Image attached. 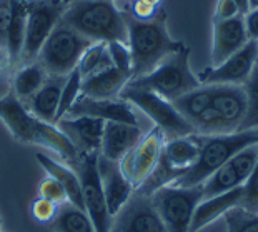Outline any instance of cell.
<instances>
[{"mask_svg":"<svg viewBox=\"0 0 258 232\" xmlns=\"http://www.w3.org/2000/svg\"><path fill=\"white\" fill-rule=\"evenodd\" d=\"M212 107L220 115L227 134L241 129L248 110V99L243 85H213Z\"/></svg>","mask_w":258,"mask_h":232,"instance_id":"obj_15","label":"cell"},{"mask_svg":"<svg viewBox=\"0 0 258 232\" xmlns=\"http://www.w3.org/2000/svg\"><path fill=\"white\" fill-rule=\"evenodd\" d=\"M248 5H250V10L258 9V0H248ZM250 10H248V12H250Z\"/></svg>","mask_w":258,"mask_h":232,"instance_id":"obj_44","label":"cell"},{"mask_svg":"<svg viewBox=\"0 0 258 232\" xmlns=\"http://www.w3.org/2000/svg\"><path fill=\"white\" fill-rule=\"evenodd\" d=\"M110 232H137L135 229H132L128 224L122 222L120 219L113 217L112 220V227H110Z\"/></svg>","mask_w":258,"mask_h":232,"instance_id":"obj_41","label":"cell"},{"mask_svg":"<svg viewBox=\"0 0 258 232\" xmlns=\"http://www.w3.org/2000/svg\"><path fill=\"white\" fill-rule=\"evenodd\" d=\"M258 62V42L248 40L238 52L218 65H210L199 74L203 85H245Z\"/></svg>","mask_w":258,"mask_h":232,"instance_id":"obj_11","label":"cell"},{"mask_svg":"<svg viewBox=\"0 0 258 232\" xmlns=\"http://www.w3.org/2000/svg\"><path fill=\"white\" fill-rule=\"evenodd\" d=\"M53 232H95L90 217L84 209L65 202L58 207L50 224Z\"/></svg>","mask_w":258,"mask_h":232,"instance_id":"obj_28","label":"cell"},{"mask_svg":"<svg viewBox=\"0 0 258 232\" xmlns=\"http://www.w3.org/2000/svg\"><path fill=\"white\" fill-rule=\"evenodd\" d=\"M245 27V15H237L228 20L213 22L212 30V65L222 64L230 55L238 52L248 42Z\"/></svg>","mask_w":258,"mask_h":232,"instance_id":"obj_18","label":"cell"},{"mask_svg":"<svg viewBox=\"0 0 258 232\" xmlns=\"http://www.w3.org/2000/svg\"><path fill=\"white\" fill-rule=\"evenodd\" d=\"M57 204H53L50 201H47V199H42V197H37L34 202H32V207H30V212L34 215V219L37 222L40 224H50L53 217H55V214L58 211Z\"/></svg>","mask_w":258,"mask_h":232,"instance_id":"obj_37","label":"cell"},{"mask_svg":"<svg viewBox=\"0 0 258 232\" xmlns=\"http://www.w3.org/2000/svg\"><path fill=\"white\" fill-rule=\"evenodd\" d=\"M243 87L246 92V99H248V110H246L245 120L240 130L258 129V62Z\"/></svg>","mask_w":258,"mask_h":232,"instance_id":"obj_33","label":"cell"},{"mask_svg":"<svg viewBox=\"0 0 258 232\" xmlns=\"http://www.w3.org/2000/svg\"><path fill=\"white\" fill-rule=\"evenodd\" d=\"M95 117L103 122H123L140 125L134 106L123 99H90L80 96L65 117Z\"/></svg>","mask_w":258,"mask_h":232,"instance_id":"obj_14","label":"cell"},{"mask_svg":"<svg viewBox=\"0 0 258 232\" xmlns=\"http://www.w3.org/2000/svg\"><path fill=\"white\" fill-rule=\"evenodd\" d=\"M165 142L167 139L163 135V132L158 127L153 125L147 134H144L140 142L118 162L125 177L134 184L135 189L155 169V165L162 157V151Z\"/></svg>","mask_w":258,"mask_h":232,"instance_id":"obj_12","label":"cell"},{"mask_svg":"<svg viewBox=\"0 0 258 232\" xmlns=\"http://www.w3.org/2000/svg\"><path fill=\"white\" fill-rule=\"evenodd\" d=\"M245 27L250 40L258 42V9L250 10L248 14H245Z\"/></svg>","mask_w":258,"mask_h":232,"instance_id":"obj_40","label":"cell"},{"mask_svg":"<svg viewBox=\"0 0 258 232\" xmlns=\"http://www.w3.org/2000/svg\"><path fill=\"white\" fill-rule=\"evenodd\" d=\"M89 38L60 20L53 32L43 43L37 62L42 65L48 75L67 77L77 69L82 55L92 45Z\"/></svg>","mask_w":258,"mask_h":232,"instance_id":"obj_6","label":"cell"},{"mask_svg":"<svg viewBox=\"0 0 258 232\" xmlns=\"http://www.w3.org/2000/svg\"><path fill=\"white\" fill-rule=\"evenodd\" d=\"M199 154H200L199 134L170 139L165 142L163 151H162L163 159H165L172 167L183 170V172H186V170L195 164Z\"/></svg>","mask_w":258,"mask_h":232,"instance_id":"obj_25","label":"cell"},{"mask_svg":"<svg viewBox=\"0 0 258 232\" xmlns=\"http://www.w3.org/2000/svg\"><path fill=\"white\" fill-rule=\"evenodd\" d=\"M80 90H82V77L79 74V70L75 69L72 74L67 75V79H65V84L62 87V94H60V104H58V112H57V122L69 114V110L72 109L75 101L80 97Z\"/></svg>","mask_w":258,"mask_h":232,"instance_id":"obj_32","label":"cell"},{"mask_svg":"<svg viewBox=\"0 0 258 232\" xmlns=\"http://www.w3.org/2000/svg\"><path fill=\"white\" fill-rule=\"evenodd\" d=\"M10 20H12V0H0V45L4 49H7Z\"/></svg>","mask_w":258,"mask_h":232,"instance_id":"obj_38","label":"cell"},{"mask_svg":"<svg viewBox=\"0 0 258 232\" xmlns=\"http://www.w3.org/2000/svg\"><path fill=\"white\" fill-rule=\"evenodd\" d=\"M212 97H213V85L202 84L200 87H197V89L190 90L185 96L178 97L177 101H173V106L191 124L203 110H207L212 106Z\"/></svg>","mask_w":258,"mask_h":232,"instance_id":"obj_29","label":"cell"},{"mask_svg":"<svg viewBox=\"0 0 258 232\" xmlns=\"http://www.w3.org/2000/svg\"><path fill=\"white\" fill-rule=\"evenodd\" d=\"M108 54H110L113 67L125 72L132 77V54L127 43L123 42H108Z\"/></svg>","mask_w":258,"mask_h":232,"instance_id":"obj_34","label":"cell"},{"mask_svg":"<svg viewBox=\"0 0 258 232\" xmlns=\"http://www.w3.org/2000/svg\"><path fill=\"white\" fill-rule=\"evenodd\" d=\"M227 232H258V212H248L241 206L223 215Z\"/></svg>","mask_w":258,"mask_h":232,"instance_id":"obj_31","label":"cell"},{"mask_svg":"<svg viewBox=\"0 0 258 232\" xmlns=\"http://www.w3.org/2000/svg\"><path fill=\"white\" fill-rule=\"evenodd\" d=\"M132 77L117 67H108L105 70L93 74L82 80L80 96L90 99H118L120 92L128 84Z\"/></svg>","mask_w":258,"mask_h":232,"instance_id":"obj_22","label":"cell"},{"mask_svg":"<svg viewBox=\"0 0 258 232\" xmlns=\"http://www.w3.org/2000/svg\"><path fill=\"white\" fill-rule=\"evenodd\" d=\"M77 169H79V177L82 182L84 209L90 217L95 232H110L113 217L108 212L100 174H98V154L82 156Z\"/></svg>","mask_w":258,"mask_h":232,"instance_id":"obj_10","label":"cell"},{"mask_svg":"<svg viewBox=\"0 0 258 232\" xmlns=\"http://www.w3.org/2000/svg\"><path fill=\"white\" fill-rule=\"evenodd\" d=\"M38 197L47 199V201L57 204V206H62V204L69 202L62 184L53 177H50V175H48L47 179H43L40 182V185H38Z\"/></svg>","mask_w":258,"mask_h":232,"instance_id":"obj_36","label":"cell"},{"mask_svg":"<svg viewBox=\"0 0 258 232\" xmlns=\"http://www.w3.org/2000/svg\"><path fill=\"white\" fill-rule=\"evenodd\" d=\"M48 79V74L40 64L30 62L24 64L22 69L17 70V74L14 77V94L15 97L22 102H29L32 96L45 84V80Z\"/></svg>","mask_w":258,"mask_h":232,"instance_id":"obj_27","label":"cell"},{"mask_svg":"<svg viewBox=\"0 0 258 232\" xmlns=\"http://www.w3.org/2000/svg\"><path fill=\"white\" fill-rule=\"evenodd\" d=\"M62 22L90 42L127 43L125 14L113 0H77L65 5Z\"/></svg>","mask_w":258,"mask_h":232,"instance_id":"obj_3","label":"cell"},{"mask_svg":"<svg viewBox=\"0 0 258 232\" xmlns=\"http://www.w3.org/2000/svg\"><path fill=\"white\" fill-rule=\"evenodd\" d=\"M241 207L248 212H258V161L253 170L248 175V179L243 184V199H241Z\"/></svg>","mask_w":258,"mask_h":232,"instance_id":"obj_35","label":"cell"},{"mask_svg":"<svg viewBox=\"0 0 258 232\" xmlns=\"http://www.w3.org/2000/svg\"><path fill=\"white\" fill-rule=\"evenodd\" d=\"M200 154L195 164L186 170L175 185L180 187H194L203 184L215 170L223 165L235 154L243 151L251 144H258V129L237 130L232 134L220 135H200Z\"/></svg>","mask_w":258,"mask_h":232,"instance_id":"obj_4","label":"cell"},{"mask_svg":"<svg viewBox=\"0 0 258 232\" xmlns=\"http://www.w3.org/2000/svg\"><path fill=\"white\" fill-rule=\"evenodd\" d=\"M233 2H235V5L238 7V10H240V14H241V15L248 14V10H250L248 0H233Z\"/></svg>","mask_w":258,"mask_h":232,"instance_id":"obj_42","label":"cell"},{"mask_svg":"<svg viewBox=\"0 0 258 232\" xmlns=\"http://www.w3.org/2000/svg\"><path fill=\"white\" fill-rule=\"evenodd\" d=\"M152 202L165 222L168 232H190L191 217L203 199V187L165 185L152 194Z\"/></svg>","mask_w":258,"mask_h":232,"instance_id":"obj_8","label":"cell"},{"mask_svg":"<svg viewBox=\"0 0 258 232\" xmlns=\"http://www.w3.org/2000/svg\"><path fill=\"white\" fill-rule=\"evenodd\" d=\"M0 120L17 141L45 147L70 165H79L80 154L57 124L37 119L14 92L0 97Z\"/></svg>","mask_w":258,"mask_h":232,"instance_id":"obj_1","label":"cell"},{"mask_svg":"<svg viewBox=\"0 0 258 232\" xmlns=\"http://www.w3.org/2000/svg\"><path fill=\"white\" fill-rule=\"evenodd\" d=\"M258 161V144L245 147L243 151L235 154L223 165H220L210 177L202 184L203 199L212 197L222 192H228L232 189L241 187L248 179Z\"/></svg>","mask_w":258,"mask_h":232,"instance_id":"obj_13","label":"cell"},{"mask_svg":"<svg viewBox=\"0 0 258 232\" xmlns=\"http://www.w3.org/2000/svg\"><path fill=\"white\" fill-rule=\"evenodd\" d=\"M115 217L128 224L137 232H168L165 222L153 206L152 197L140 196L137 192H134L130 201Z\"/></svg>","mask_w":258,"mask_h":232,"instance_id":"obj_19","label":"cell"},{"mask_svg":"<svg viewBox=\"0 0 258 232\" xmlns=\"http://www.w3.org/2000/svg\"><path fill=\"white\" fill-rule=\"evenodd\" d=\"M27 14H29V0H12V20L7 37V60L10 65L20 62L22 47H24Z\"/></svg>","mask_w":258,"mask_h":232,"instance_id":"obj_26","label":"cell"},{"mask_svg":"<svg viewBox=\"0 0 258 232\" xmlns=\"http://www.w3.org/2000/svg\"><path fill=\"white\" fill-rule=\"evenodd\" d=\"M35 157H37L38 164H40L43 167V170L47 172V175H50V177H53L62 184L65 194H67L69 202L74 204V206H77V207L84 209V196H82V182H80L79 174L70 167H67L65 164L58 162L52 157H48L47 154L37 152Z\"/></svg>","mask_w":258,"mask_h":232,"instance_id":"obj_24","label":"cell"},{"mask_svg":"<svg viewBox=\"0 0 258 232\" xmlns=\"http://www.w3.org/2000/svg\"><path fill=\"white\" fill-rule=\"evenodd\" d=\"M5 62H9V60H7V52H5V49L0 45V67H2Z\"/></svg>","mask_w":258,"mask_h":232,"instance_id":"obj_43","label":"cell"},{"mask_svg":"<svg viewBox=\"0 0 258 232\" xmlns=\"http://www.w3.org/2000/svg\"><path fill=\"white\" fill-rule=\"evenodd\" d=\"M67 77H53L48 75L40 89H38L32 99L29 101V109L37 119L43 120V122H57V112L60 104V94H62V87L65 84Z\"/></svg>","mask_w":258,"mask_h":232,"instance_id":"obj_23","label":"cell"},{"mask_svg":"<svg viewBox=\"0 0 258 232\" xmlns=\"http://www.w3.org/2000/svg\"><path fill=\"white\" fill-rule=\"evenodd\" d=\"M63 10L65 4L60 0H32L29 2L24 47H22L20 54L22 64L35 62L48 35L62 20Z\"/></svg>","mask_w":258,"mask_h":232,"instance_id":"obj_9","label":"cell"},{"mask_svg":"<svg viewBox=\"0 0 258 232\" xmlns=\"http://www.w3.org/2000/svg\"><path fill=\"white\" fill-rule=\"evenodd\" d=\"M112 65L113 64H112L110 54H108L107 42H93L84 52V55H82L80 62L77 65V70H79L82 80H84L87 77L112 67Z\"/></svg>","mask_w":258,"mask_h":232,"instance_id":"obj_30","label":"cell"},{"mask_svg":"<svg viewBox=\"0 0 258 232\" xmlns=\"http://www.w3.org/2000/svg\"><path fill=\"white\" fill-rule=\"evenodd\" d=\"M120 99H123L134 107L142 110L155 124V127L163 132L167 141L197 134L194 125L175 109L173 102L160 97L155 92L127 84L123 87V90L120 92Z\"/></svg>","mask_w":258,"mask_h":232,"instance_id":"obj_7","label":"cell"},{"mask_svg":"<svg viewBox=\"0 0 258 232\" xmlns=\"http://www.w3.org/2000/svg\"><path fill=\"white\" fill-rule=\"evenodd\" d=\"M128 84L155 92L170 102L202 85L199 75H195L190 67V51L185 45L170 54L150 74L132 79Z\"/></svg>","mask_w":258,"mask_h":232,"instance_id":"obj_5","label":"cell"},{"mask_svg":"<svg viewBox=\"0 0 258 232\" xmlns=\"http://www.w3.org/2000/svg\"><path fill=\"white\" fill-rule=\"evenodd\" d=\"M62 4H65V5H69V4H72V2H77V0H60Z\"/></svg>","mask_w":258,"mask_h":232,"instance_id":"obj_45","label":"cell"},{"mask_svg":"<svg viewBox=\"0 0 258 232\" xmlns=\"http://www.w3.org/2000/svg\"><path fill=\"white\" fill-rule=\"evenodd\" d=\"M105 122L95 117H62L57 122V127L67 135V139L74 144L77 152L85 154H100L102 135Z\"/></svg>","mask_w":258,"mask_h":232,"instance_id":"obj_16","label":"cell"},{"mask_svg":"<svg viewBox=\"0 0 258 232\" xmlns=\"http://www.w3.org/2000/svg\"><path fill=\"white\" fill-rule=\"evenodd\" d=\"M125 20L128 32L127 45L132 54V79L150 74L170 54L183 47L182 42L170 37L167 30V15L163 10L152 20H135L127 14Z\"/></svg>","mask_w":258,"mask_h":232,"instance_id":"obj_2","label":"cell"},{"mask_svg":"<svg viewBox=\"0 0 258 232\" xmlns=\"http://www.w3.org/2000/svg\"><path fill=\"white\" fill-rule=\"evenodd\" d=\"M98 174H100L108 212H110L112 217H115L123 209L125 204L130 201V197L134 196L135 187L125 177L118 162L110 161V159L103 157L100 154H98Z\"/></svg>","mask_w":258,"mask_h":232,"instance_id":"obj_17","label":"cell"},{"mask_svg":"<svg viewBox=\"0 0 258 232\" xmlns=\"http://www.w3.org/2000/svg\"><path fill=\"white\" fill-rule=\"evenodd\" d=\"M144 137L140 125L123 122H105L102 135L100 156L120 162Z\"/></svg>","mask_w":258,"mask_h":232,"instance_id":"obj_20","label":"cell"},{"mask_svg":"<svg viewBox=\"0 0 258 232\" xmlns=\"http://www.w3.org/2000/svg\"><path fill=\"white\" fill-rule=\"evenodd\" d=\"M241 199H243V185L228 192L202 199L195 209L194 217H191L190 232L202 230L203 227L215 222L218 217H223L233 207L241 206Z\"/></svg>","mask_w":258,"mask_h":232,"instance_id":"obj_21","label":"cell"},{"mask_svg":"<svg viewBox=\"0 0 258 232\" xmlns=\"http://www.w3.org/2000/svg\"><path fill=\"white\" fill-rule=\"evenodd\" d=\"M237 15H241V14L233 0H218L217 7H215V14H213V22L228 20V19L237 17Z\"/></svg>","mask_w":258,"mask_h":232,"instance_id":"obj_39","label":"cell"}]
</instances>
